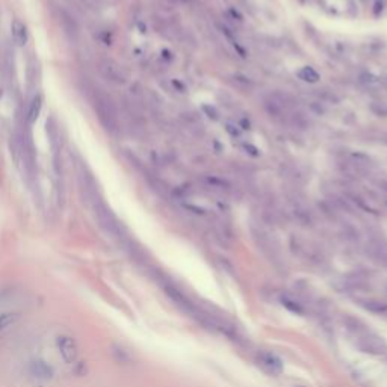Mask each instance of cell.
Masks as SVG:
<instances>
[{
	"label": "cell",
	"mask_w": 387,
	"mask_h": 387,
	"mask_svg": "<svg viewBox=\"0 0 387 387\" xmlns=\"http://www.w3.org/2000/svg\"><path fill=\"white\" fill-rule=\"evenodd\" d=\"M229 80L233 85V88H236L240 92H253L256 88L254 80L250 79L248 76H243V74H232L229 77Z\"/></svg>",
	"instance_id": "9c48e42d"
},
{
	"label": "cell",
	"mask_w": 387,
	"mask_h": 387,
	"mask_svg": "<svg viewBox=\"0 0 387 387\" xmlns=\"http://www.w3.org/2000/svg\"><path fill=\"white\" fill-rule=\"evenodd\" d=\"M0 68H2V52H0Z\"/></svg>",
	"instance_id": "83f0119b"
},
{
	"label": "cell",
	"mask_w": 387,
	"mask_h": 387,
	"mask_svg": "<svg viewBox=\"0 0 387 387\" xmlns=\"http://www.w3.org/2000/svg\"><path fill=\"white\" fill-rule=\"evenodd\" d=\"M360 304L371 313H375L378 316H387V301L377 298H361Z\"/></svg>",
	"instance_id": "30bf717a"
},
{
	"label": "cell",
	"mask_w": 387,
	"mask_h": 387,
	"mask_svg": "<svg viewBox=\"0 0 387 387\" xmlns=\"http://www.w3.org/2000/svg\"><path fill=\"white\" fill-rule=\"evenodd\" d=\"M0 97H2V92H0Z\"/></svg>",
	"instance_id": "4dcf8cb0"
},
{
	"label": "cell",
	"mask_w": 387,
	"mask_h": 387,
	"mask_svg": "<svg viewBox=\"0 0 387 387\" xmlns=\"http://www.w3.org/2000/svg\"><path fill=\"white\" fill-rule=\"evenodd\" d=\"M60 25H62V29L65 32V35H68L70 38H76L79 33V26L77 23L73 20V17L67 12V11H60Z\"/></svg>",
	"instance_id": "4fadbf2b"
},
{
	"label": "cell",
	"mask_w": 387,
	"mask_h": 387,
	"mask_svg": "<svg viewBox=\"0 0 387 387\" xmlns=\"http://www.w3.org/2000/svg\"><path fill=\"white\" fill-rule=\"evenodd\" d=\"M14 318H15L14 313H6V315L0 316V331H2L3 328H6L8 325H11L14 322Z\"/></svg>",
	"instance_id": "d6986e66"
},
{
	"label": "cell",
	"mask_w": 387,
	"mask_h": 387,
	"mask_svg": "<svg viewBox=\"0 0 387 387\" xmlns=\"http://www.w3.org/2000/svg\"><path fill=\"white\" fill-rule=\"evenodd\" d=\"M291 208H292V215L294 218L301 224L304 227H312L313 226V215L312 212L307 209V206L304 205L301 200H298L297 197L291 198Z\"/></svg>",
	"instance_id": "8992f818"
},
{
	"label": "cell",
	"mask_w": 387,
	"mask_h": 387,
	"mask_svg": "<svg viewBox=\"0 0 387 387\" xmlns=\"http://www.w3.org/2000/svg\"><path fill=\"white\" fill-rule=\"evenodd\" d=\"M315 95H316V100L321 101L324 105H337L340 98L339 95L331 91V89H327V88H322V89H316L315 91Z\"/></svg>",
	"instance_id": "5bb4252c"
},
{
	"label": "cell",
	"mask_w": 387,
	"mask_h": 387,
	"mask_svg": "<svg viewBox=\"0 0 387 387\" xmlns=\"http://www.w3.org/2000/svg\"><path fill=\"white\" fill-rule=\"evenodd\" d=\"M254 360H256V364L259 366V368L269 375L275 377V375L281 374V371H283L281 360L271 351H257Z\"/></svg>",
	"instance_id": "5b68a950"
},
{
	"label": "cell",
	"mask_w": 387,
	"mask_h": 387,
	"mask_svg": "<svg viewBox=\"0 0 387 387\" xmlns=\"http://www.w3.org/2000/svg\"><path fill=\"white\" fill-rule=\"evenodd\" d=\"M97 70L101 74V77L114 85H124L127 80L124 70L111 58H100L97 60Z\"/></svg>",
	"instance_id": "3957f363"
},
{
	"label": "cell",
	"mask_w": 387,
	"mask_h": 387,
	"mask_svg": "<svg viewBox=\"0 0 387 387\" xmlns=\"http://www.w3.org/2000/svg\"><path fill=\"white\" fill-rule=\"evenodd\" d=\"M251 235H253V239L256 242L257 248L267 256L271 262L274 263H278L281 260V256H280V250H278V245L277 242L262 229H257V227H253L251 230Z\"/></svg>",
	"instance_id": "277c9868"
},
{
	"label": "cell",
	"mask_w": 387,
	"mask_h": 387,
	"mask_svg": "<svg viewBox=\"0 0 387 387\" xmlns=\"http://www.w3.org/2000/svg\"><path fill=\"white\" fill-rule=\"evenodd\" d=\"M41 108H43V98L39 95H35L32 98V101L29 103L28 112H26V123H28V126H32L35 123L36 118L39 117V114H41Z\"/></svg>",
	"instance_id": "7c38bea8"
},
{
	"label": "cell",
	"mask_w": 387,
	"mask_h": 387,
	"mask_svg": "<svg viewBox=\"0 0 387 387\" xmlns=\"http://www.w3.org/2000/svg\"><path fill=\"white\" fill-rule=\"evenodd\" d=\"M384 6H386V0H375V3H374V15L375 17L381 15V12L384 11Z\"/></svg>",
	"instance_id": "7402d4cb"
},
{
	"label": "cell",
	"mask_w": 387,
	"mask_h": 387,
	"mask_svg": "<svg viewBox=\"0 0 387 387\" xmlns=\"http://www.w3.org/2000/svg\"><path fill=\"white\" fill-rule=\"evenodd\" d=\"M201 181L205 183L206 188L212 189L215 194H232L233 192V186L227 180H224L221 177H215V176H205L201 179Z\"/></svg>",
	"instance_id": "ba28073f"
},
{
	"label": "cell",
	"mask_w": 387,
	"mask_h": 387,
	"mask_svg": "<svg viewBox=\"0 0 387 387\" xmlns=\"http://www.w3.org/2000/svg\"><path fill=\"white\" fill-rule=\"evenodd\" d=\"M11 29H12V36H14V41L18 44V46H25L28 43V28L26 25L22 22V20L15 18L12 25H11Z\"/></svg>",
	"instance_id": "8fae6325"
},
{
	"label": "cell",
	"mask_w": 387,
	"mask_h": 387,
	"mask_svg": "<svg viewBox=\"0 0 387 387\" xmlns=\"http://www.w3.org/2000/svg\"><path fill=\"white\" fill-rule=\"evenodd\" d=\"M174 3H179V5H188V3H191L192 0H173Z\"/></svg>",
	"instance_id": "484cf974"
},
{
	"label": "cell",
	"mask_w": 387,
	"mask_h": 387,
	"mask_svg": "<svg viewBox=\"0 0 387 387\" xmlns=\"http://www.w3.org/2000/svg\"><path fill=\"white\" fill-rule=\"evenodd\" d=\"M386 82H387V76H386Z\"/></svg>",
	"instance_id": "f546056e"
},
{
	"label": "cell",
	"mask_w": 387,
	"mask_h": 387,
	"mask_svg": "<svg viewBox=\"0 0 387 387\" xmlns=\"http://www.w3.org/2000/svg\"><path fill=\"white\" fill-rule=\"evenodd\" d=\"M310 111H313L318 115H322V114L327 112V109H325V105L321 103V101H318V100L313 101V103H310Z\"/></svg>",
	"instance_id": "44dd1931"
},
{
	"label": "cell",
	"mask_w": 387,
	"mask_h": 387,
	"mask_svg": "<svg viewBox=\"0 0 387 387\" xmlns=\"http://www.w3.org/2000/svg\"><path fill=\"white\" fill-rule=\"evenodd\" d=\"M291 123H292L295 127L301 129V130L307 129V126H309L307 118H305L301 112H292V115H291Z\"/></svg>",
	"instance_id": "e0dca14e"
},
{
	"label": "cell",
	"mask_w": 387,
	"mask_h": 387,
	"mask_svg": "<svg viewBox=\"0 0 387 387\" xmlns=\"http://www.w3.org/2000/svg\"><path fill=\"white\" fill-rule=\"evenodd\" d=\"M384 289L387 291V280H386V283H384Z\"/></svg>",
	"instance_id": "f1b7e54d"
},
{
	"label": "cell",
	"mask_w": 387,
	"mask_h": 387,
	"mask_svg": "<svg viewBox=\"0 0 387 387\" xmlns=\"http://www.w3.org/2000/svg\"><path fill=\"white\" fill-rule=\"evenodd\" d=\"M358 80H360V82H361L364 87H369V88H375V87L380 85V79L375 77V76H372V74H368V73L361 74Z\"/></svg>",
	"instance_id": "ac0fdd59"
},
{
	"label": "cell",
	"mask_w": 387,
	"mask_h": 387,
	"mask_svg": "<svg viewBox=\"0 0 387 387\" xmlns=\"http://www.w3.org/2000/svg\"><path fill=\"white\" fill-rule=\"evenodd\" d=\"M226 130H227L233 138H239V136H240V130H239L238 126H233V124L227 123V124H226Z\"/></svg>",
	"instance_id": "cb8c5ba5"
},
{
	"label": "cell",
	"mask_w": 387,
	"mask_h": 387,
	"mask_svg": "<svg viewBox=\"0 0 387 387\" xmlns=\"http://www.w3.org/2000/svg\"><path fill=\"white\" fill-rule=\"evenodd\" d=\"M242 147L245 149V150H247V153H250L251 156H259V154H260V153H259V150H257L254 146H251V144H243Z\"/></svg>",
	"instance_id": "d4e9b609"
},
{
	"label": "cell",
	"mask_w": 387,
	"mask_h": 387,
	"mask_svg": "<svg viewBox=\"0 0 387 387\" xmlns=\"http://www.w3.org/2000/svg\"><path fill=\"white\" fill-rule=\"evenodd\" d=\"M59 346H60V351H62V356L65 360L71 361L74 360L76 357V348H74V342L70 339V337H64L62 339V343L59 342Z\"/></svg>",
	"instance_id": "9a60e30c"
},
{
	"label": "cell",
	"mask_w": 387,
	"mask_h": 387,
	"mask_svg": "<svg viewBox=\"0 0 387 387\" xmlns=\"http://www.w3.org/2000/svg\"><path fill=\"white\" fill-rule=\"evenodd\" d=\"M343 325L353 343L356 345V348L360 350L361 353L369 356L387 354V343L383 340V337H380L375 331H372L363 321L353 316H345Z\"/></svg>",
	"instance_id": "6da1fadb"
},
{
	"label": "cell",
	"mask_w": 387,
	"mask_h": 387,
	"mask_svg": "<svg viewBox=\"0 0 387 387\" xmlns=\"http://www.w3.org/2000/svg\"><path fill=\"white\" fill-rule=\"evenodd\" d=\"M360 2H361L363 5H368V3H369V0H360Z\"/></svg>",
	"instance_id": "4316f807"
},
{
	"label": "cell",
	"mask_w": 387,
	"mask_h": 387,
	"mask_svg": "<svg viewBox=\"0 0 387 387\" xmlns=\"http://www.w3.org/2000/svg\"><path fill=\"white\" fill-rule=\"evenodd\" d=\"M185 209L188 210V212H192V213H195V215H208V210L206 209H203V208H200V206H195V205H191V203H188V205H185Z\"/></svg>",
	"instance_id": "ffe728a7"
},
{
	"label": "cell",
	"mask_w": 387,
	"mask_h": 387,
	"mask_svg": "<svg viewBox=\"0 0 387 387\" xmlns=\"http://www.w3.org/2000/svg\"><path fill=\"white\" fill-rule=\"evenodd\" d=\"M298 77L304 82H309V84H316L319 80V73L313 68V67H302L299 71H298Z\"/></svg>",
	"instance_id": "2e32d148"
},
{
	"label": "cell",
	"mask_w": 387,
	"mask_h": 387,
	"mask_svg": "<svg viewBox=\"0 0 387 387\" xmlns=\"http://www.w3.org/2000/svg\"><path fill=\"white\" fill-rule=\"evenodd\" d=\"M203 112L208 114V117H209V118H212V119H218V112H216V109H215V108H212V106H208V105H205V106H203Z\"/></svg>",
	"instance_id": "603a6c76"
},
{
	"label": "cell",
	"mask_w": 387,
	"mask_h": 387,
	"mask_svg": "<svg viewBox=\"0 0 387 387\" xmlns=\"http://www.w3.org/2000/svg\"><path fill=\"white\" fill-rule=\"evenodd\" d=\"M91 105L94 108V112L100 121V124L109 133H117L119 130V115L112 97H109L98 88H92Z\"/></svg>",
	"instance_id": "7a4b0ae2"
},
{
	"label": "cell",
	"mask_w": 387,
	"mask_h": 387,
	"mask_svg": "<svg viewBox=\"0 0 387 387\" xmlns=\"http://www.w3.org/2000/svg\"><path fill=\"white\" fill-rule=\"evenodd\" d=\"M366 253L375 263L387 268V240H371L366 247Z\"/></svg>",
	"instance_id": "52a82bcc"
}]
</instances>
